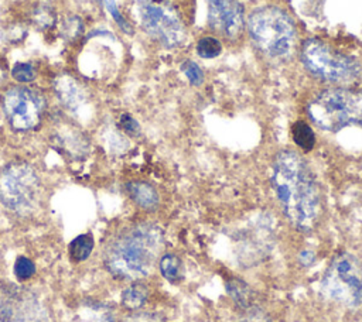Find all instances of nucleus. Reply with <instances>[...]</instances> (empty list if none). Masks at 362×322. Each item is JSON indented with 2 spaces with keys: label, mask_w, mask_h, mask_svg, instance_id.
I'll list each match as a JSON object with an SVG mask.
<instances>
[{
  "label": "nucleus",
  "mask_w": 362,
  "mask_h": 322,
  "mask_svg": "<svg viewBox=\"0 0 362 322\" xmlns=\"http://www.w3.org/2000/svg\"><path fill=\"white\" fill-rule=\"evenodd\" d=\"M270 181L287 222L303 233L314 230L322 213V193L308 161L294 150L279 151Z\"/></svg>",
  "instance_id": "f257e3e1"
},
{
  "label": "nucleus",
  "mask_w": 362,
  "mask_h": 322,
  "mask_svg": "<svg viewBox=\"0 0 362 322\" xmlns=\"http://www.w3.org/2000/svg\"><path fill=\"white\" fill-rule=\"evenodd\" d=\"M163 249L164 233L158 226L134 225L123 230L107 246L105 266L117 278L139 280L153 271Z\"/></svg>",
  "instance_id": "f03ea898"
},
{
  "label": "nucleus",
  "mask_w": 362,
  "mask_h": 322,
  "mask_svg": "<svg viewBox=\"0 0 362 322\" xmlns=\"http://www.w3.org/2000/svg\"><path fill=\"white\" fill-rule=\"evenodd\" d=\"M246 28L253 47L270 61H288L297 49V27L288 13L277 6L250 11Z\"/></svg>",
  "instance_id": "7ed1b4c3"
},
{
  "label": "nucleus",
  "mask_w": 362,
  "mask_h": 322,
  "mask_svg": "<svg viewBox=\"0 0 362 322\" xmlns=\"http://www.w3.org/2000/svg\"><path fill=\"white\" fill-rule=\"evenodd\" d=\"M311 121L325 131H339L348 126H362V89L329 88L307 105Z\"/></svg>",
  "instance_id": "20e7f679"
},
{
  "label": "nucleus",
  "mask_w": 362,
  "mask_h": 322,
  "mask_svg": "<svg viewBox=\"0 0 362 322\" xmlns=\"http://www.w3.org/2000/svg\"><path fill=\"white\" fill-rule=\"evenodd\" d=\"M300 61L305 71L324 82L351 83L362 75L361 64L351 55L320 38H307L300 47Z\"/></svg>",
  "instance_id": "39448f33"
},
{
  "label": "nucleus",
  "mask_w": 362,
  "mask_h": 322,
  "mask_svg": "<svg viewBox=\"0 0 362 322\" xmlns=\"http://www.w3.org/2000/svg\"><path fill=\"white\" fill-rule=\"evenodd\" d=\"M321 295L348 308L362 305V260L351 253L337 254L322 274Z\"/></svg>",
  "instance_id": "423d86ee"
},
{
  "label": "nucleus",
  "mask_w": 362,
  "mask_h": 322,
  "mask_svg": "<svg viewBox=\"0 0 362 322\" xmlns=\"http://www.w3.org/2000/svg\"><path fill=\"white\" fill-rule=\"evenodd\" d=\"M41 182L27 162H13L0 171V202L16 215L31 213L40 201Z\"/></svg>",
  "instance_id": "0eeeda50"
},
{
  "label": "nucleus",
  "mask_w": 362,
  "mask_h": 322,
  "mask_svg": "<svg viewBox=\"0 0 362 322\" xmlns=\"http://www.w3.org/2000/svg\"><path fill=\"white\" fill-rule=\"evenodd\" d=\"M143 30L164 48H177L185 42L187 30L168 0H136Z\"/></svg>",
  "instance_id": "6e6552de"
},
{
  "label": "nucleus",
  "mask_w": 362,
  "mask_h": 322,
  "mask_svg": "<svg viewBox=\"0 0 362 322\" xmlns=\"http://www.w3.org/2000/svg\"><path fill=\"white\" fill-rule=\"evenodd\" d=\"M1 106L10 126L25 131L40 124L45 112V99L38 90L17 85L4 90Z\"/></svg>",
  "instance_id": "1a4fd4ad"
},
{
  "label": "nucleus",
  "mask_w": 362,
  "mask_h": 322,
  "mask_svg": "<svg viewBox=\"0 0 362 322\" xmlns=\"http://www.w3.org/2000/svg\"><path fill=\"white\" fill-rule=\"evenodd\" d=\"M0 322H49V318L33 292L11 285L0 290Z\"/></svg>",
  "instance_id": "9d476101"
},
{
  "label": "nucleus",
  "mask_w": 362,
  "mask_h": 322,
  "mask_svg": "<svg viewBox=\"0 0 362 322\" xmlns=\"http://www.w3.org/2000/svg\"><path fill=\"white\" fill-rule=\"evenodd\" d=\"M208 25L228 41H236L245 27V10L239 0H208Z\"/></svg>",
  "instance_id": "9b49d317"
},
{
  "label": "nucleus",
  "mask_w": 362,
  "mask_h": 322,
  "mask_svg": "<svg viewBox=\"0 0 362 322\" xmlns=\"http://www.w3.org/2000/svg\"><path fill=\"white\" fill-rule=\"evenodd\" d=\"M55 95L59 102L71 110L78 109L85 100V90L82 85L71 75H62L55 79Z\"/></svg>",
  "instance_id": "f8f14e48"
},
{
  "label": "nucleus",
  "mask_w": 362,
  "mask_h": 322,
  "mask_svg": "<svg viewBox=\"0 0 362 322\" xmlns=\"http://www.w3.org/2000/svg\"><path fill=\"white\" fill-rule=\"evenodd\" d=\"M130 199L146 210H154L160 203V196L156 188L143 181H133L126 185Z\"/></svg>",
  "instance_id": "ddd939ff"
},
{
  "label": "nucleus",
  "mask_w": 362,
  "mask_h": 322,
  "mask_svg": "<svg viewBox=\"0 0 362 322\" xmlns=\"http://www.w3.org/2000/svg\"><path fill=\"white\" fill-rule=\"evenodd\" d=\"M225 287H226L228 295L232 298L236 306L245 311L253 308L256 294L247 282H245L238 277H230L226 280Z\"/></svg>",
  "instance_id": "4468645a"
},
{
  "label": "nucleus",
  "mask_w": 362,
  "mask_h": 322,
  "mask_svg": "<svg viewBox=\"0 0 362 322\" xmlns=\"http://www.w3.org/2000/svg\"><path fill=\"white\" fill-rule=\"evenodd\" d=\"M158 268L161 275L173 284L181 281L182 278V261L175 254H163L158 260Z\"/></svg>",
  "instance_id": "2eb2a0df"
},
{
  "label": "nucleus",
  "mask_w": 362,
  "mask_h": 322,
  "mask_svg": "<svg viewBox=\"0 0 362 322\" xmlns=\"http://www.w3.org/2000/svg\"><path fill=\"white\" fill-rule=\"evenodd\" d=\"M147 297H148L147 287L141 282H134L122 292V304L127 309H139L146 304Z\"/></svg>",
  "instance_id": "dca6fc26"
},
{
  "label": "nucleus",
  "mask_w": 362,
  "mask_h": 322,
  "mask_svg": "<svg viewBox=\"0 0 362 322\" xmlns=\"http://www.w3.org/2000/svg\"><path fill=\"white\" fill-rule=\"evenodd\" d=\"M291 136L294 143L304 151H310L313 150L314 144H315V134L313 131V129L303 120L296 121L291 126Z\"/></svg>",
  "instance_id": "f3484780"
},
{
  "label": "nucleus",
  "mask_w": 362,
  "mask_h": 322,
  "mask_svg": "<svg viewBox=\"0 0 362 322\" xmlns=\"http://www.w3.org/2000/svg\"><path fill=\"white\" fill-rule=\"evenodd\" d=\"M92 249H93V236L90 233H85L75 237L69 243L68 251L74 261H83L89 257Z\"/></svg>",
  "instance_id": "a211bd4d"
},
{
  "label": "nucleus",
  "mask_w": 362,
  "mask_h": 322,
  "mask_svg": "<svg viewBox=\"0 0 362 322\" xmlns=\"http://www.w3.org/2000/svg\"><path fill=\"white\" fill-rule=\"evenodd\" d=\"M222 52V44L212 35H205L197 42V54L204 59H214Z\"/></svg>",
  "instance_id": "6ab92c4d"
},
{
  "label": "nucleus",
  "mask_w": 362,
  "mask_h": 322,
  "mask_svg": "<svg viewBox=\"0 0 362 322\" xmlns=\"http://www.w3.org/2000/svg\"><path fill=\"white\" fill-rule=\"evenodd\" d=\"M181 71L182 73L185 75V78L188 79V82L194 86H199L202 85L204 82V71L198 66V64H195L194 61L188 59V61H184L181 64Z\"/></svg>",
  "instance_id": "aec40b11"
},
{
  "label": "nucleus",
  "mask_w": 362,
  "mask_h": 322,
  "mask_svg": "<svg viewBox=\"0 0 362 322\" xmlns=\"http://www.w3.org/2000/svg\"><path fill=\"white\" fill-rule=\"evenodd\" d=\"M102 1H103V4H105L106 10L109 11V14L112 16V18H113V20L116 21V24L119 25V28H120L123 32H126V34H132L133 28H132V25L126 21V18L123 17V14L120 13V10H119L116 1H115V0H102Z\"/></svg>",
  "instance_id": "412c9836"
},
{
  "label": "nucleus",
  "mask_w": 362,
  "mask_h": 322,
  "mask_svg": "<svg viewBox=\"0 0 362 322\" xmlns=\"http://www.w3.org/2000/svg\"><path fill=\"white\" fill-rule=\"evenodd\" d=\"M61 32L69 41L78 38L83 32V23H82V20L79 17H75V16L66 18L64 25H62Z\"/></svg>",
  "instance_id": "4be33fe9"
},
{
  "label": "nucleus",
  "mask_w": 362,
  "mask_h": 322,
  "mask_svg": "<svg viewBox=\"0 0 362 322\" xmlns=\"http://www.w3.org/2000/svg\"><path fill=\"white\" fill-rule=\"evenodd\" d=\"M35 271V266L34 263L24 257V256H20L16 263H14V274L18 280H28Z\"/></svg>",
  "instance_id": "5701e85b"
},
{
  "label": "nucleus",
  "mask_w": 362,
  "mask_h": 322,
  "mask_svg": "<svg viewBox=\"0 0 362 322\" xmlns=\"http://www.w3.org/2000/svg\"><path fill=\"white\" fill-rule=\"evenodd\" d=\"M11 76L20 83H27L35 78V71L30 64H16L11 69Z\"/></svg>",
  "instance_id": "b1692460"
},
{
  "label": "nucleus",
  "mask_w": 362,
  "mask_h": 322,
  "mask_svg": "<svg viewBox=\"0 0 362 322\" xmlns=\"http://www.w3.org/2000/svg\"><path fill=\"white\" fill-rule=\"evenodd\" d=\"M34 21L40 28H49L55 23V14L48 7H41L34 13Z\"/></svg>",
  "instance_id": "393cba45"
},
{
  "label": "nucleus",
  "mask_w": 362,
  "mask_h": 322,
  "mask_svg": "<svg viewBox=\"0 0 362 322\" xmlns=\"http://www.w3.org/2000/svg\"><path fill=\"white\" fill-rule=\"evenodd\" d=\"M120 127L130 136H137L140 133L139 123L130 114H122L120 117Z\"/></svg>",
  "instance_id": "a878e982"
},
{
  "label": "nucleus",
  "mask_w": 362,
  "mask_h": 322,
  "mask_svg": "<svg viewBox=\"0 0 362 322\" xmlns=\"http://www.w3.org/2000/svg\"><path fill=\"white\" fill-rule=\"evenodd\" d=\"M249 312L243 316V319L240 322H272V319L269 318L267 314L259 311V309H247Z\"/></svg>",
  "instance_id": "bb28decb"
},
{
  "label": "nucleus",
  "mask_w": 362,
  "mask_h": 322,
  "mask_svg": "<svg viewBox=\"0 0 362 322\" xmlns=\"http://www.w3.org/2000/svg\"><path fill=\"white\" fill-rule=\"evenodd\" d=\"M161 321H163L161 316L156 314H147V312L136 314L129 318V322H161Z\"/></svg>",
  "instance_id": "cd10ccee"
},
{
  "label": "nucleus",
  "mask_w": 362,
  "mask_h": 322,
  "mask_svg": "<svg viewBox=\"0 0 362 322\" xmlns=\"http://www.w3.org/2000/svg\"><path fill=\"white\" fill-rule=\"evenodd\" d=\"M298 261L304 267H310V266H313L315 263V253L311 251V250H303L298 254Z\"/></svg>",
  "instance_id": "c85d7f7f"
}]
</instances>
